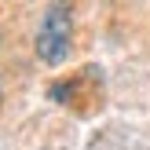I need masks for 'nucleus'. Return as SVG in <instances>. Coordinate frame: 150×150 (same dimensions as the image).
<instances>
[{"instance_id":"obj_1","label":"nucleus","mask_w":150,"mask_h":150,"mask_svg":"<svg viewBox=\"0 0 150 150\" xmlns=\"http://www.w3.org/2000/svg\"><path fill=\"white\" fill-rule=\"evenodd\" d=\"M70 33H73L70 4L66 0H51L44 18H40V26H37V40H33L40 62H48V66L66 62V55H70Z\"/></svg>"},{"instance_id":"obj_2","label":"nucleus","mask_w":150,"mask_h":150,"mask_svg":"<svg viewBox=\"0 0 150 150\" xmlns=\"http://www.w3.org/2000/svg\"><path fill=\"white\" fill-rule=\"evenodd\" d=\"M0 103H4V77H0Z\"/></svg>"}]
</instances>
